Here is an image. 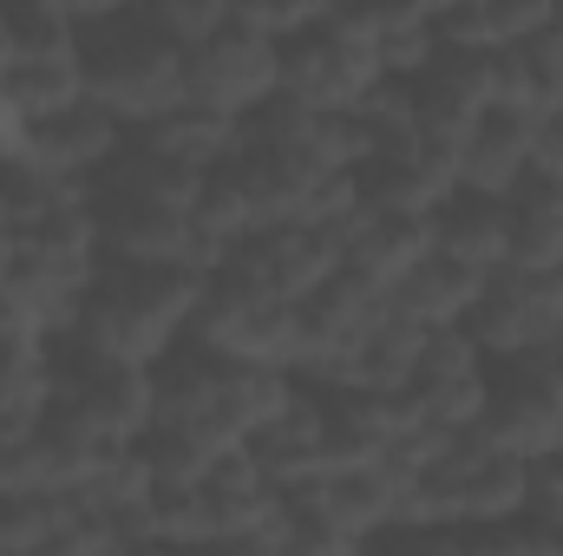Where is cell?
Returning <instances> with one entry per match:
<instances>
[{
  "instance_id": "30bf717a",
  "label": "cell",
  "mask_w": 563,
  "mask_h": 556,
  "mask_svg": "<svg viewBox=\"0 0 563 556\" xmlns=\"http://www.w3.org/2000/svg\"><path fill=\"white\" fill-rule=\"evenodd\" d=\"M119 138H125V119H119L112 105H99L92 92H79V99H66V105L26 119V125L13 132V151L33 157V164L53 170V177H92V170L119 151Z\"/></svg>"
},
{
  "instance_id": "4316f807",
  "label": "cell",
  "mask_w": 563,
  "mask_h": 556,
  "mask_svg": "<svg viewBox=\"0 0 563 556\" xmlns=\"http://www.w3.org/2000/svg\"><path fill=\"white\" fill-rule=\"evenodd\" d=\"M478 13H485L492 46H518L525 33H538V20L551 13V0H478Z\"/></svg>"
},
{
  "instance_id": "2e32d148",
  "label": "cell",
  "mask_w": 563,
  "mask_h": 556,
  "mask_svg": "<svg viewBox=\"0 0 563 556\" xmlns=\"http://www.w3.org/2000/svg\"><path fill=\"white\" fill-rule=\"evenodd\" d=\"M432 243L465 256L472 269H498L505 263V190H478V184H452L432 203Z\"/></svg>"
},
{
  "instance_id": "ba28073f",
  "label": "cell",
  "mask_w": 563,
  "mask_h": 556,
  "mask_svg": "<svg viewBox=\"0 0 563 556\" xmlns=\"http://www.w3.org/2000/svg\"><path fill=\"white\" fill-rule=\"evenodd\" d=\"M341 263V243H334V230H321V223H308V216H276V223H250L230 249H223V263L217 269H230L236 281H250V288H269V294H308L314 281L328 276Z\"/></svg>"
},
{
  "instance_id": "f1b7e54d",
  "label": "cell",
  "mask_w": 563,
  "mask_h": 556,
  "mask_svg": "<svg viewBox=\"0 0 563 556\" xmlns=\"http://www.w3.org/2000/svg\"><path fill=\"white\" fill-rule=\"evenodd\" d=\"M53 7H66L73 20H99V13H119V7H139V0H53Z\"/></svg>"
},
{
  "instance_id": "603a6c76",
  "label": "cell",
  "mask_w": 563,
  "mask_h": 556,
  "mask_svg": "<svg viewBox=\"0 0 563 556\" xmlns=\"http://www.w3.org/2000/svg\"><path fill=\"white\" fill-rule=\"evenodd\" d=\"M59 491H0V551H40Z\"/></svg>"
},
{
  "instance_id": "e0dca14e",
  "label": "cell",
  "mask_w": 563,
  "mask_h": 556,
  "mask_svg": "<svg viewBox=\"0 0 563 556\" xmlns=\"http://www.w3.org/2000/svg\"><path fill=\"white\" fill-rule=\"evenodd\" d=\"M420 341H426V327L387 301V308L347 341V354H341V387H407V374H413V360H420Z\"/></svg>"
},
{
  "instance_id": "5bb4252c",
  "label": "cell",
  "mask_w": 563,
  "mask_h": 556,
  "mask_svg": "<svg viewBox=\"0 0 563 556\" xmlns=\"http://www.w3.org/2000/svg\"><path fill=\"white\" fill-rule=\"evenodd\" d=\"M243 452L256 458V471L269 478V485H301V478H314L328 458H321V400L295 380V393L282 400L269 419H256L250 432H243Z\"/></svg>"
},
{
  "instance_id": "8992f818",
  "label": "cell",
  "mask_w": 563,
  "mask_h": 556,
  "mask_svg": "<svg viewBox=\"0 0 563 556\" xmlns=\"http://www.w3.org/2000/svg\"><path fill=\"white\" fill-rule=\"evenodd\" d=\"M282 40L269 26L223 13L203 40L184 46V99H203L217 112H250L263 92H276Z\"/></svg>"
},
{
  "instance_id": "ffe728a7",
  "label": "cell",
  "mask_w": 563,
  "mask_h": 556,
  "mask_svg": "<svg viewBox=\"0 0 563 556\" xmlns=\"http://www.w3.org/2000/svg\"><path fill=\"white\" fill-rule=\"evenodd\" d=\"M0 86H7V105H13L20 125H26V119H40V112H53V105H66V99L86 92V79H79V46H73V53H13L7 73H0Z\"/></svg>"
},
{
  "instance_id": "d6986e66",
  "label": "cell",
  "mask_w": 563,
  "mask_h": 556,
  "mask_svg": "<svg viewBox=\"0 0 563 556\" xmlns=\"http://www.w3.org/2000/svg\"><path fill=\"white\" fill-rule=\"evenodd\" d=\"M426 243H432V223L420 210H361L341 230V263H354V269H367V276H380L394 288V276L420 256Z\"/></svg>"
},
{
  "instance_id": "4fadbf2b",
  "label": "cell",
  "mask_w": 563,
  "mask_h": 556,
  "mask_svg": "<svg viewBox=\"0 0 563 556\" xmlns=\"http://www.w3.org/2000/svg\"><path fill=\"white\" fill-rule=\"evenodd\" d=\"M505 263L563 269V170L531 164L505 190Z\"/></svg>"
},
{
  "instance_id": "7c38bea8",
  "label": "cell",
  "mask_w": 563,
  "mask_h": 556,
  "mask_svg": "<svg viewBox=\"0 0 563 556\" xmlns=\"http://www.w3.org/2000/svg\"><path fill=\"white\" fill-rule=\"evenodd\" d=\"M538 164V112L525 105H478V119L459 132V184L478 190H511L525 170Z\"/></svg>"
},
{
  "instance_id": "83f0119b",
  "label": "cell",
  "mask_w": 563,
  "mask_h": 556,
  "mask_svg": "<svg viewBox=\"0 0 563 556\" xmlns=\"http://www.w3.org/2000/svg\"><path fill=\"white\" fill-rule=\"evenodd\" d=\"M334 0H230V13H243V20H256V26H269V33H295V26H308V20H321Z\"/></svg>"
},
{
  "instance_id": "5b68a950",
  "label": "cell",
  "mask_w": 563,
  "mask_h": 556,
  "mask_svg": "<svg viewBox=\"0 0 563 556\" xmlns=\"http://www.w3.org/2000/svg\"><path fill=\"white\" fill-rule=\"evenodd\" d=\"M459 327L472 334V347L485 360H505V354L558 334L563 327V269H518V263L485 269L478 294L459 314Z\"/></svg>"
},
{
  "instance_id": "3957f363",
  "label": "cell",
  "mask_w": 563,
  "mask_h": 556,
  "mask_svg": "<svg viewBox=\"0 0 563 556\" xmlns=\"http://www.w3.org/2000/svg\"><path fill=\"white\" fill-rule=\"evenodd\" d=\"M46 413H59L99 445H125L151 419V367L99 354L73 327H59L46 334Z\"/></svg>"
},
{
  "instance_id": "7402d4cb",
  "label": "cell",
  "mask_w": 563,
  "mask_h": 556,
  "mask_svg": "<svg viewBox=\"0 0 563 556\" xmlns=\"http://www.w3.org/2000/svg\"><path fill=\"white\" fill-rule=\"evenodd\" d=\"M0 13H7L13 53H73L79 46V20L53 0H0Z\"/></svg>"
},
{
  "instance_id": "6da1fadb",
  "label": "cell",
  "mask_w": 563,
  "mask_h": 556,
  "mask_svg": "<svg viewBox=\"0 0 563 556\" xmlns=\"http://www.w3.org/2000/svg\"><path fill=\"white\" fill-rule=\"evenodd\" d=\"M203 269L190 263H132V256H99V269L79 294L73 334L99 354L119 360H157L197 314Z\"/></svg>"
},
{
  "instance_id": "d4e9b609",
  "label": "cell",
  "mask_w": 563,
  "mask_h": 556,
  "mask_svg": "<svg viewBox=\"0 0 563 556\" xmlns=\"http://www.w3.org/2000/svg\"><path fill=\"white\" fill-rule=\"evenodd\" d=\"M525 511H551V518H563V438L525 458Z\"/></svg>"
},
{
  "instance_id": "9a60e30c",
  "label": "cell",
  "mask_w": 563,
  "mask_h": 556,
  "mask_svg": "<svg viewBox=\"0 0 563 556\" xmlns=\"http://www.w3.org/2000/svg\"><path fill=\"white\" fill-rule=\"evenodd\" d=\"M478 281H485V269H472L465 256H452V249L426 243L420 256L394 276L387 301H394L400 314H413L420 327H452V321L465 314V301L478 294Z\"/></svg>"
},
{
  "instance_id": "8fae6325",
  "label": "cell",
  "mask_w": 563,
  "mask_h": 556,
  "mask_svg": "<svg viewBox=\"0 0 563 556\" xmlns=\"http://www.w3.org/2000/svg\"><path fill=\"white\" fill-rule=\"evenodd\" d=\"M407 400L420 425H472L478 400H485V354L472 347V334L452 327H426L420 360L407 374Z\"/></svg>"
},
{
  "instance_id": "9c48e42d",
  "label": "cell",
  "mask_w": 563,
  "mask_h": 556,
  "mask_svg": "<svg viewBox=\"0 0 563 556\" xmlns=\"http://www.w3.org/2000/svg\"><path fill=\"white\" fill-rule=\"evenodd\" d=\"M472 432L498 452L531 458L563 438V400L544 380H531L518 360H485V400L472 413Z\"/></svg>"
},
{
  "instance_id": "44dd1931",
  "label": "cell",
  "mask_w": 563,
  "mask_h": 556,
  "mask_svg": "<svg viewBox=\"0 0 563 556\" xmlns=\"http://www.w3.org/2000/svg\"><path fill=\"white\" fill-rule=\"evenodd\" d=\"M40 407H46V341L0 347V432L33 425Z\"/></svg>"
},
{
  "instance_id": "484cf974",
  "label": "cell",
  "mask_w": 563,
  "mask_h": 556,
  "mask_svg": "<svg viewBox=\"0 0 563 556\" xmlns=\"http://www.w3.org/2000/svg\"><path fill=\"white\" fill-rule=\"evenodd\" d=\"M334 13L341 20H354L361 33H374V40H387V33H400V26H420V0H334Z\"/></svg>"
},
{
  "instance_id": "277c9868",
  "label": "cell",
  "mask_w": 563,
  "mask_h": 556,
  "mask_svg": "<svg viewBox=\"0 0 563 556\" xmlns=\"http://www.w3.org/2000/svg\"><path fill=\"white\" fill-rule=\"evenodd\" d=\"M387 73L380 59V40L361 33L354 20H341L334 7L295 33H282V66H276V86L295 92L301 105L314 112H334V105H354L374 79Z\"/></svg>"
},
{
  "instance_id": "7a4b0ae2",
  "label": "cell",
  "mask_w": 563,
  "mask_h": 556,
  "mask_svg": "<svg viewBox=\"0 0 563 556\" xmlns=\"http://www.w3.org/2000/svg\"><path fill=\"white\" fill-rule=\"evenodd\" d=\"M79 79L125 125H144L184 99V40H170L144 13V0L99 13V20H79Z\"/></svg>"
},
{
  "instance_id": "52a82bcc",
  "label": "cell",
  "mask_w": 563,
  "mask_h": 556,
  "mask_svg": "<svg viewBox=\"0 0 563 556\" xmlns=\"http://www.w3.org/2000/svg\"><path fill=\"white\" fill-rule=\"evenodd\" d=\"M190 334H203L210 347L243 354V360L295 367V301L288 294H269V288H250V281H236L230 269H210L203 276Z\"/></svg>"
},
{
  "instance_id": "cb8c5ba5",
  "label": "cell",
  "mask_w": 563,
  "mask_h": 556,
  "mask_svg": "<svg viewBox=\"0 0 563 556\" xmlns=\"http://www.w3.org/2000/svg\"><path fill=\"white\" fill-rule=\"evenodd\" d=\"M144 13H151L170 40H184V46H190V40H203V33L230 13V0H144Z\"/></svg>"
},
{
  "instance_id": "ac0fdd59",
  "label": "cell",
  "mask_w": 563,
  "mask_h": 556,
  "mask_svg": "<svg viewBox=\"0 0 563 556\" xmlns=\"http://www.w3.org/2000/svg\"><path fill=\"white\" fill-rule=\"evenodd\" d=\"M125 132L144 138L151 151H164V157H177V164H190V170H203V164H217V157L236 151V112H217L203 99H177L157 119L125 125Z\"/></svg>"
}]
</instances>
